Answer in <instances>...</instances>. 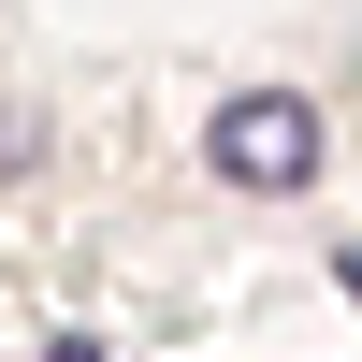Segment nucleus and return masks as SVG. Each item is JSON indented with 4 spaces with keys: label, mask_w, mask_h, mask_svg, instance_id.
I'll return each instance as SVG.
<instances>
[{
    "label": "nucleus",
    "mask_w": 362,
    "mask_h": 362,
    "mask_svg": "<svg viewBox=\"0 0 362 362\" xmlns=\"http://www.w3.org/2000/svg\"><path fill=\"white\" fill-rule=\"evenodd\" d=\"M203 160H218L232 189L290 203V189H319V160H334V116H319L305 87H247V102H218V131H203Z\"/></svg>",
    "instance_id": "1"
},
{
    "label": "nucleus",
    "mask_w": 362,
    "mask_h": 362,
    "mask_svg": "<svg viewBox=\"0 0 362 362\" xmlns=\"http://www.w3.org/2000/svg\"><path fill=\"white\" fill-rule=\"evenodd\" d=\"M334 290H348V305H362V247H334Z\"/></svg>",
    "instance_id": "2"
}]
</instances>
